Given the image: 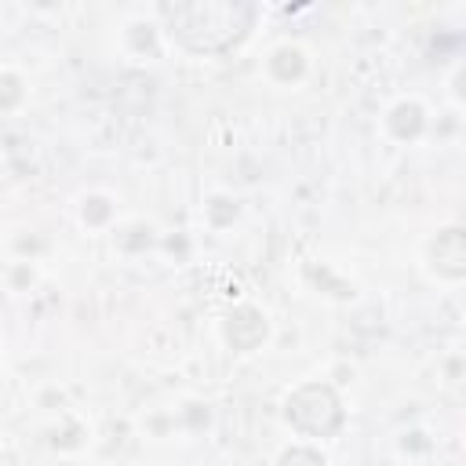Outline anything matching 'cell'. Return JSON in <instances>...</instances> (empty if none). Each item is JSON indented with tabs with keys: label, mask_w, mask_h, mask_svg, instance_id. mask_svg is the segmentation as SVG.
Masks as SVG:
<instances>
[{
	"label": "cell",
	"mask_w": 466,
	"mask_h": 466,
	"mask_svg": "<svg viewBox=\"0 0 466 466\" xmlns=\"http://www.w3.org/2000/svg\"><path fill=\"white\" fill-rule=\"evenodd\" d=\"M164 18L171 22V36H178L186 47L226 51L248 33L251 7L248 4H175V7H164Z\"/></svg>",
	"instance_id": "obj_1"
},
{
	"label": "cell",
	"mask_w": 466,
	"mask_h": 466,
	"mask_svg": "<svg viewBox=\"0 0 466 466\" xmlns=\"http://www.w3.org/2000/svg\"><path fill=\"white\" fill-rule=\"evenodd\" d=\"M433 258H437V269L459 277L462 273V233L459 229H444L433 244Z\"/></svg>",
	"instance_id": "obj_3"
},
{
	"label": "cell",
	"mask_w": 466,
	"mask_h": 466,
	"mask_svg": "<svg viewBox=\"0 0 466 466\" xmlns=\"http://www.w3.org/2000/svg\"><path fill=\"white\" fill-rule=\"evenodd\" d=\"M288 419L306 433H331L339 426L342 411L328 386H306L288 400Z\"/></svg>",
	"instance_id": "obj_2"
},
{
	"label": "cell",
	"mask_w": 466,
	"mask_h": 466,
	"mask_svg": "<svg viewBox=\"0 0 466 466\" xmlns=\"http://www.w3.org/2000/svg\"><path fill=\"white\" fill-rule=\"evenodd\" d=\"M280 466H324V459L313 455L309 448H295V451H288V455L280 459Z\"/></svg>",
	"instance_id": "obj_4"
}]
</instances>
